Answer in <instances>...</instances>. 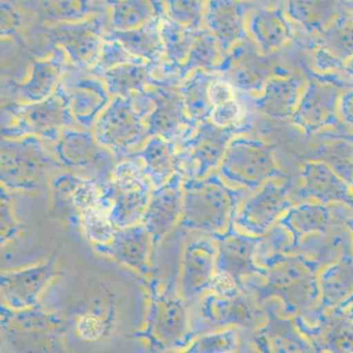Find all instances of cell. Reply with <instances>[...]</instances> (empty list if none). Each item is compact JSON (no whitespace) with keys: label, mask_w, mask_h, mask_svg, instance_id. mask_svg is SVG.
<instances>
[{"label":"cell","mask_w":353,"mask_h":353,"mask_svg":"<svg viewBox=\"0 0 353 353\" xmlns=\"http://www.w3.org/2000/svg\"><path fill=\"white\" fill-rule=\"evenodd\" d=\"M263 283H245L243 291H252L260 301L280 299L285 313L299 315L313 310L320 299V265L301 253H276L260 262Z\"/></svg>","instance_id":"1"},{"label":"cell","mask_w":353,"mask_h":353,"mask_svg":"<svg viewBox=\"0 0 353 353\" xmlns=\"http://www.w3.org/2000/svg\"><path fill=\"white\" fill-rule=\"evenodd\" d=\"M183 210L179 226L185 230L221 234L234 225L247 190L229 185L220 173L202 179H185Z\"/></svg>","instance_id":"2"},{"label":"cell","mask_w":353,"mask_h":353,"mask_svg":"<svg viewBox=\"0 0 353 353\" xmlns=\"http://www.w3.org/2000/svg\"><path fill=\"white\" fill-rule=\"evenodd\" d=\"M152 109L148 90L127 98L115 97L94 123L97 140L115 158L132 156L150 138L146 121Z\"/></svg>","instance_id":"3"},{"label":"cell","mask_w":353,"mask_h":353,"mask_svg":"<svg viewBox=\"0 0 353 353\" xmlns=\"http://www.w3.org/2000/svg\"><path fill=\"white\" fill-rule=\"evenodd\" d=\"M140 336L156 351L187 349L194 340L187 301L150 281V305Z\"/></svg>","instance_id":"4"},{"label":"cell","mask_w":353,"mask_h":353,"mask_svg":"<svg viewBox=\"0 0 353 353\" xmlns=\"http://www.w3.org/2000/svg\"><path fill=\"white\" fill-rule=\"evenodd\" d=\"M61 166L45 150L42 139L26 136L18 139L3 138L0 145V177L8 191L42 189L51 171Z\"/></svg>","instance_id":"5"},{"label":"cell","mask_w":353,"mask_h":353,"mask_svg":"<svg viewBox=\"0 0 353 353\" xmlns=\"http://www.w3.org/2000/svg\"><path fill=\"white\" fill-rule=\"evenodd\" d=\"M218 169L229 185L252 192L284 176L270 144L241 134L231 140Z\"/></svg>","instance_id":"6"},{"label":"cell","mask_w":353,"mask_h":353,"mask_svg":"<svg viewBox=\"0 0 353 353\" xmlns=\"http://www.w3.org/2000/svg\"><path fill=\"white\" fill-rule=\"evenodd\" d=\"M76 121L65 99L59 92L41 102L10 105L1 114V135L5 139L36 136L57 142Z\"/></svg>","instance_id":"7"},{"label":"cell","mask_w":353,"mask_h":353,"mask_svg":"<svg viewBox=\"0 0 353 353\" xmlns=\"http://www.w3.org/2000/svg\"><path fill=\"white\" fill-rule=\"evenodd\" d=\"M152 191L154 185L138 159L129 157L117 162L110 181L103 188L115 227L141 223Z\"/></svg>","instance_id":"8"},{"label":"cell","mask_w":353,"mask_h":353,"mask_svg":"<svg viewBox=\"0 0 353 353\" xmlns=\"http://www.w3.org/2000/svg\"><path fill=\"white\" fill-rule=\"evenodd\" d=\"M54 156L61 166L105 187L114 170L115 156L97 140L94 132L68 128L55 142Z\"/></svg>","instance_id":"9"},{"label":"cell","mask_w":353,"mask_h":353,"mask_svg":"<svg viewBox=\"0 0 353 353\" xmlns=\"http://www.w3.org/2000/svg\"><path fill=\"white\" fill-rule=\"evenodd\" d=\"M245 131L241 128H221L210 119L198 123L179 143L181 172L185 179H202L214 172L231 140Z\"/></svg>","instance_id":"10"},{"label":"cell","mask_w":353,"mask_h":353,"mask_svg":"<svg viewBox=\"0 0 353 353\" xmlns=\"http://www.w3.org/2000/svg\"><path fill=\"white\" fill-rule=\"evenodd\" d=\"M276 181H268L245 197L235 216L234 225L239 230L262 236L292 208L288 188Z\"/></svg>","instance_id":"11"},{"label":"cell","mask_w":353,"mask_h":353,"mask_svg":"<svg viewBox=\"0 0 353 353\" xmlns=\"http://www.w3.org/2000/svg\"><path fill=\"white\" fill-rule=\"evenodd\" d=\"M343 92L334 82L314 78L305 84L299 105L293 113V123L307 135H313L340 123L339 103Z\"/></svg>","instance_id":"12"},{"label":"cell","mask_w":353,"mask_h":353,"mask_svg":"<svg viewBox=\"0 0 353 353\" xmlns=\"http://www.w3.org/2000/svg\"><path fill=\"white\" fill-rule=\"evenodd\" d=\"M216 241V272H225L241 284L252 278H262L264 268L257 262L262 236L248 234L232 225L228 230L214 235Z\"/></svg>","instance_id":"13"},{"label":"cell","mask_w":353,"mask_h":353,"mask_svg":"<svg viewBox=\"0 0 353 353\" xmlns=\"http://www.w3.org/2000/svg\"><path fill=\"white\" fill-rule=\"evenodd\" d=\"M36 307L13 310L3 305L1 327L17 348H47L48 341L59 340L63 332L61 318Z\"/></svg>","instance_id":"14"},{"label":"cell","mask_w":353,"mask_h":353,"mask_svg":"<svg viewBox=\"0 0 353 353\" xmlns=\"http://www.w3.org/2000/svg\"><path fill=\"white\" fill-rule=\"evenodd\" d=\"M152 101V112L148 115L150 137L161 136L175 143H181L191 134L197 123L188 114L179 88L174 90L166 83H157L148 88Z\"/></svg>","instance_id":"15"},{"label":"cell","mask_w":353,"mask_h":353,"mask_svg":"<svg viewBox=\"0 0 353 353\" xmlns=\"http://www.w3.org/2000/svg\"><path fill=\"white\" fill-rule=\"evenodd\" d=\"M255 43L245 38L226 54L216 73L234 86L235 90L260 92L272 76V67Z\"/></svg>","instance_id":"16"},{"label":"cell","mask_w":353,"mask_h":353,"mask_svg":"<svg viewBox=\"0 0 353 353\" xmlns=\"http://www.w3.org/2000/svg\"><path fill=\"white\" fill-rule=\"evenodd\" d=\"M351 218H353V210L344 204L305 202L289 208L279 220V224L288 231L292 239L288 251L290 253L305 237L326 232L338 225H345Z\"/></svg>","instance_id":"17"},{"label":"cell","mask_w":353,"mask_h":353,"mask_svg":"<svg viewBox=\"0 0 353 353\" xmlns=\"http://www.w3.org/2000/svg\"><path fill=\"white\" fill-rule=\"evenodd\" d=\"M57 272L55 258L22 270L3 272L0 287L3 303L13 310L36 307L41 295L57 276Z\"/></svg>","instance_id":"18"},{"label":"cell","mask_w":353,"mask_h":353,"mask_svg":"<svg viewBox=\"0 0 353 353\" xmlns=\"http://www.w3.org/2000/svg\"><path fill=\"white\" fill-rule=\"evenodd\" d=\"M185 179V175L179 171L164 185L154 188L141 223L150 232L154 249L181 222Z\"/></svg>","instance_id":"19"},{"label":"cell","mask_w":353,"mask_h":353,"mask_svg":"<svg viewBox=\"0 0 353 353\" xmlns=\"http://www.w3.org/2000/svg\"><path fill=\"white\" fill-rule=\"evenodd\" d=\"M50 37L57 48L63 51L76 67L90 70L98 61L105 40L98 19L57 24L51 30Z\"/></svg>","instance_id":"20"},{"label":"cell","mask_w":353,"mask_h":353,"mask_svg":"<svg viewBox=\"0 0 353 353\" xmlns=\"http://www.w3.org/2000/svg\"><path fill=\"white\" fill-rule=\"evenodd\" d=\"M216 245L212 236L188 243L181 260V293L188 305L201 299L216 274Z\"/></svg>","instance_id":"21"},{"label":"cell","mask_w":353,"mask_h":353,"mask_svg":"<svg viewBox=\"0 0 353 353\" xmlns=\"http://www.w3.org/2000/svg\"><path fill=\"white\" fill-rule=\"evenodd\" d=\"M61 94L76 123L83 129L94 128L103 111L107 108L111 94L103 80L94 77L71 78L59 84Z\"/></svg>","instance_id":"22"},{"label":"cell","mask_w":353,"mask_h":353,"mask_svg":"<svg viewBox=\"0 0 353 353\" xmlns=\"http://www.w3.org/2000/svg\"><path fill=\"white\" fill-rule=\"evenodd\" d=\"M94 251L117 260L142 276L152 272V236L142 223L117 228L112 239L104 245H94Z\"/></svg>","instance_id":"23"},{"label":"cell","mask_w":353,"mask_h":353,"mask_svg":"<svg viewBox=\"0 0 353 353\" xmlns=\"http://www.w3.org/2000/svg\"><path fill=\"white\" fill-rule=\"evenodd\" d=\"M299 196L324 204H344L353 210L352 187L323 161L303 165Z\"/></svg>","instance_id":"24"},{"label":"cell","mask_w":353,"mask_h":353,"mask_svg":"<svg viewBox=\"0 0 353 353\" xmlns=\"http://www.w3.org/2000/svg\"><path fill=\"white\" fill-rule=\"evenodd\" d=\"M198 315L208 330L230 325L252 327L257 319L256 309L243 291L235 296H222L208 291L200 299Z\"/></svg>","instance_id":"25"},{"label":"cell","mask_w":353,"mask_h":353,"mask_svg":"<svg viewBox=\"0 0 353 353\" xmlns=\"http://www.w3.org/2000/svg\"><path fill=\"white\" fill-rule=\"evenodd\" d=\"M103 188L94 179L80 176L71 171L59 173L51 181L55 206L79 222L85 210L102 202Z\"/></svg>","instance_id":"26"},{"label":"cell","mask_w":353,"mask_h":353,"mask_svg":"<svg viewBox=\"0 0 353 353\" xmlns=\"http://www.w3.org/2000/svg\"><path fill=\"white\" fill-rule=\"evenodd\" d=\"M319 309L341 314L353 305V251L343 254L319 274Z\"/></svg>","instance_id":"27"},{"label":"cell","mask_w":353,"mask_h":353,"mask_svg":"<svg viewBox=\"0 0 353 353\" xmlns=\"http://www.w3.org/2000/svg\"><path fill=\"white\" fill-rule=\"evenodd\" d=\"M247 8L241 0H210L204 24L226 54L237 43L248 38Z\"/></svg>","instance_id":"28"},{"label":"cell","mask_w":353,"mask_h":353,"mask_svg":"<svg viewBox=\"0 0 353 353\" xmlns=\"http://www.w3.org/2000/svg\"><path fill=\"white\" fill-rule=\"evenodd\" d=\"M305 86V80L301 76H272L256 97L254 106L270 119L292 117Z\"/></svg>","instance_id":"29"},{"label":"cell","mask_w":353,"mask_h":353,"mask_svg":"<svg viewBox=\"0 0 353 353\" xmlns=\"http://www.w3.org/2000/svg\"><path fill=\"white\" fill-rule=\"evenodd\" d=\"M65 59V52L57 48L50 57L34 61L26 81L16 88L22 102H41L52 97L61 84Z\"/></svg>","instance_id":"30"},{"label":"cell","mask_w":353,"mask_h":353,"mask_svg":"<svg viewBox=\"0 0 353 353\" xmlns=\"http://www.w3.org/2000/svg\"><path fill=\"white\" fill-rule=\"evenodd\" d=\"M130 157L140 161L154 188L164 185L181 171L177 144L161 136L148 138L141 148Z\"/></svg>","instance_id":"31"},{"label":"cell","mask_w":353,"mask_h":353,"mask_svg":"<svg viewBox=\"0 0 353 353\" xmlns=\"http://www.w3.org/2000/svg\"><path fill=\"white\" fill-rule=\"evenodd\" d=\"M248 32L263 54L282 48L292 38L290 22L280 10L260 9L252 13L248 21Z\"/></svg>","instance_id":"32"},{"label":"cell","mask_w":353,"mask_h":353,"mask_svg":"<svg viewBox=\"0 0 353 353\" xmlns=\"http://www.w3.org/2000/svg\"><path fill=\"white\" fill-rule=\"evenodd\" d=\"M154 65L148 63H132L109 70L101 77L114 97L134 96L154 85Z\"/></svg>","instance_id":"33"},{"label":"cell","mask_w":353,"mask_h":353,"mask_svg":"<svg viewBox=\"0 0 353 353\" xmlns=\"http://www.w3.org/2000/svg\"><path fill=\"white\" fill-rule=\"evenodd\" d=\"M164 7L160 0H123L112 6L113 32H132L162 19Z\"/></svg>","instance_id":"34"},{"label":"cell","mask_w":353,"mask_h":353,"mask_svg":"<svg viewBox=\"0 0 353 353\" xmlns=\"http://www.w3.org/2000/svg\"><path fill=\"white\" fill-rule=\"evenodd\" d=\"M216 75L214 72L197 70L190 74L179 88L188 114L193 123L197 125L210 119L212 105L208 94V88Z\"/></svg>","instance_id":"35"},{"label":"cell","mask_w":353,"mask_h":353,"mask_svg":"<svg viewBox=\"0 0 353 353\" xmlns=\"http://www.w3.org/2000/svg\"><path fill=\"white\" fill-rule=\"evenodd\" d=\"M288 15L310 32H323L338 13V0H288Z\"/></svg>","instance_id":"36"},{"label":"cell","mask_w":353,"mask_h":353,"mask_svg":"<svg viewBox=\"0 0 353 353\" xmlns=\"http://www.w3.org/2000/svg\"><path fill=\"white\" fill-rule=\"evenodd\" d=\"M159 30L164 47V54L168 59L170 69H174L179 78V69L189 57L199 30L185 28L166 16L161 19Z\"/></svg>","instance_id":"37"},{"label":"cell","mask_w":353,"mask_h":353,"mask_svg":"<svg viewBox=\"0 0 353 353\" xmlns=\"http://www.w3.org/2000/svg\"><path fill=\"white\" fill-rule=\"evenodd\" d=\"M160 21L132 32H113L110 37L119 41L136 59L156 65L164 54L159 30Z\"/></svg>","instance_id":"38"},{"label":"cell","mask_w":353,"mask_h":353,"mask_svg":"<svg viewBox=\"0 0 353 353\" xmlns=\"http://www.w3.org/2000/svg\"><path fill=\"white\" fill-rule=\"evenodd\" d=\"M258 345L263 343L260 349L265 351H279V352H309L313 347L307 341L303 340L294 330V326L286 319L274 317L266 324L262 332L256 336Z\"/></svg>","instance_id":"39"},{"label":"cell","mask_w":353,"mask_h":353,"mask_svg":"<svg viewBox=\"0 0 353 353\" xmlns=\"http://www.w3.org/2000/svg\"><path fill=\"white\" fill-rule=\"evenodd\" d=\"M224 55L216 38L208 30L200 28L189 57L179 69V79L185 80L190 74L197 70L216 72Z\"/></svg>","instance_id":"40"},{"label":"cell","mask_w":353,"mask_h":353,"mask_svg":"<svg viewBox=\"0 0 353 353\" xmlns=\"http://www.w3.org/2000/svg\"><path fill=\"white\" fill-rule=\"evenodd\" d=\"M322 36L319 46L345 65L353 57V14L336 17Z\"/></svg>","instance_id":"41"},{"label":"cell","mask_w":353,"mask_h":353,"mask_svg":"<svg viewBox=\"0 0 353 353\" xmlns=\"http://www.w3.org/2000/svg\"><path fill=\"white\" fill-rule=\"evenodd\" d=\"M110 208L103 194V200L98 205L85 210L80 216V224L84 232L94 245L109 243L114 235L117 227L110 216Z\"/></svg>","instance_id":"42"},{"label":"cell","mask_w":353,"mask_h":353,"mask_svg":"<svg viewBox=\"0 0 353 353\" xmlns=\"http://www.w3.org/2000/svg\"><path fill=\"white\" fill-rule=\"evenodd\" d=\"M42 13L55 24L73 23L90 19L92 0H42Z\"/></svg>","instance_id":"43"},{"label":"cell","mask_w":353,"mask_h":353,"mask_svg":"<svg viewBox=\"0 0 353 353\" xmlns=\"http://www.w3.org/2000/svg\"><path fill=\"white\" fill-rule=\"evenodd\" d=\"M239 332L236 326L201 334L185 349L191 353H227L239 350Z\"/></svg>","instance_id":"44"},{"label":"cell","mask_w":353,"mask_h":353,"mask_svg":"<svg viewBox=\"0 0 353 353\" xmlns=\"http://www.w3.org/2000/svg\"><path fill=\"white\" fill-rule=\"evenodd\" d=\"M332 140L334 142L318 150L317 158L314 160L323 161L330 165L352 187L353 142L341 139Z\"/></svg>","instance_id":"45"},{"label":"cell","mask_w":353,"mask_h":353,"mask_svg":"<svg viewBox=\"0 0 353 353\" xmlns=\"http://www.w3.org/2000/svg\"><path fill=\"white\" fill-rule=\"evenodd\" d=\"M210 0H166L167 17L185 28L200 30Z\"/></svg>","instance_id":"46"},{"label":"cell","mask_w":353,"mask_h":353,"mask_svg":"<svg viewBox=\"0 0 353 353\" xmlns=\"http://www.w3.org/2000/svg\"><path fill=\"white\" fill-rule=\"evenodd\" d=\"M132 63H144V61L133 57L117 39L109 37L105 39L98 61L92 71L96 75L102 76L113 68Z\"/></svg>","instance_id":"47"},{"label":"cell","mask_w":353,"mask_h":353,"mask_svg":"<svg viewBox=\"0 0 353 353\" xmlns=\"http://www.w3.org/2000/svg\"><path fill=\"white\" fill-rule=\"evenodd\" d=\"M245 109L236 98L216 105L212 108L210 121L221 128H241L247 129L245 123Z\"/></svg>","instance_id":"48"},{"label":"cell","mask_w":353,"mask_h":353,"mask_svg":"<svg viewBox=\"0 0 353 353\" xmlns=\"http://www.w3.org/2000/svg\"><path fill=\"white\" fill-rule=\"evenodd\" d=\"M108 323L100 312L90 311L81 316L77 323L78 334L86 341H97L107 332Z\"/></svg>","instance_id":"49"},{"label":"cell","mask_w":353,"mask_h":353,"mask_svg":"<svg viewBox=\"0 0 353 353\" xmlns=\"http://www.w3.org/2000/svg\"><path fill=\"white\" fill-rule=\"evenodd\" d=\"M19 232V224H17L13 210L9 191L3 187L1 190V245L12 241Z\"/></svg>","instance_id":"50"},{"label":"cell","mask_w":353,"mask_h":353,"mask_svg":"<svg viewBox=\"0 0 353 353\" xmlns=\"http://www.w3.org/2000/svg\"><path fill=\"white\" fill-rule=\"evenodd\" d=\"M210 103L212 108L216 105L222 104L227 101L236 98V90L232 84L229 83L222 76L216 74V77L210 82L208 88Z\"/></svg>","instance_id":"51"},{"label":"cell","mask_w":353,"mask_h":353,"mask_svg":"<svg viewBox=\"0 0 353 353\" xmlns=\"http://www.w3.org/2000/svg\"><path fill=\"white\" fill-rule=\"evenodd\" d=\"M208 291L222 296H235L243 292V289L241 284L232 276L225 272H216Z\"/></svg>","instance_id":"52"},{"label":"cell","mask_w":353,"mask_h":353,"mask_svg":"<svg viewBox=\"0 0 353 353\" xmlns=\"http://www.w3.org/2000/svg\"><path fill=\"white\" fill-rule=\"evenodd\" d=\"M20 24L19 14L10 3L1 5V34L11 36L17 30Z\"/></svg>","instance_id":"53"},{"label":"cell","mask_w":353,"mask_h":353,"mask_svg":"<svg viewBox=\"0 0 353 353\" xmlns=\"http://www.w3.org/2000/svg\"><path fill=\"white\" fill-rule=\"evenodd\" d=\"M340 119L353 129V88L345 90L339 103Z\"/></svg>","instance_id":"54"},{"label":"cell","mask_w":353,"mask_h":353,"mask_svg":"<svg viewBox=\"0 0 353 353\" xmlns=\"http://www.w3.org/2000/svg\"><path fill=\"white\" fill-rule=\"evenodd\" d=\"M344 72L348 77L353 80V57L349 61H347L344 65Z\"/></svg>","instance_id":"55"},{"label":"cell","mask_w":353,"mask_h":353,"mask_svg":"<svg viewBox=\"0 0 353 353\" xmlns=\"http://www.w3.org/2000/svg\"><path fill=\"white\" fill-rule=\"evenodd\" d=\"M330 139H341L346 140V141L353 142V134L348 135V134H343V135H332L330 137Z\"/></svg>","instance_id":"56"},{"label":"cell","mask_w":353,"mask_h":353,"mask_svg":"<svg viewBox=\"0 0 353 353\" xmlns=\"http://www.w3.org/2000/svg\"><path fill=\"white\" fill-rule=\"evenodd\" d=\"M343 315H345V317L348 318L351 322L353 323V305H351L349 309H347L346 311L343 312Z\"/></svg>","instance_id":"57"},{"label":"cell","mask_w":353,"mask_h":353,"mask_svg":"<svg viewBox=\"0 0 353 353\" xmlns=\"http://www.w3.org/2000/svg\"><path fill=\"white\" fill-rule=\"evenodd\" d=\"M346 227L349 229V231H350L351 234H352L353 237V218L349 219L348 221L346 222Z\"/></svg>","instance_id":"58"},{"label":"cell","mask_w":353,"mask_h":353,"mask_svg":"<svg viewBox=\"0 0 353 353\" xmlns=\"http://www.w3.org/2000/svg\"><path fill=\"white\" fill-rule=\"evenodd\" d=\"M107 3H110L111 6L115 5V3H121L123 0H106Z\"/></svg>","instance_id":"59"},{"label":"cell","mask_w":353,"mask_h":353,"mask_svg":"<svg viewBox=\"0 0 353 353\" xmlns=\"http://www.w3.org/2000/svg\"><path fill=\"white\" fill-rule=\"evenodd\" d=\"M352 191H353V181H352Z\"/></svg>","instance_id":"60"}]
</instances>
